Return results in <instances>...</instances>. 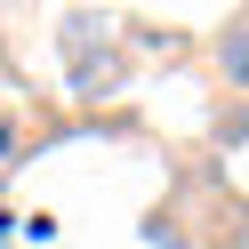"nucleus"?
<instances>
[{"mask_svg": "<svg viewBox=\"0 0 249 249\" xmlns=\"http://www.w3.org/2000/svg\"><path fill=\"white\" fill-rule=\"evenodd\" d=\"M217 81L249 97V17H233L225 33H217Z\"/></svg>", "mask_w": 249, "mask_h": 249, "instance_id": "1", "label": "nucleus"}]
</instances>
